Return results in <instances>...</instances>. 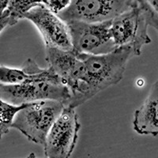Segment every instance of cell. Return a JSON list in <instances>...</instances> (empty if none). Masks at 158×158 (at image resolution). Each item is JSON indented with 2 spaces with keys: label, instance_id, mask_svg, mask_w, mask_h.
Instances as JSON below:
<instances>
[{
  "label": "cell",
  "instance_id": "cell-8",
  "mask_svg": "<svg viewBox=\"0 0 158 158\" xmlns=\"http://www.w3.org/2000/svg\"><path fill=\"white\" fill-rule=\"evenodd\" d=\"M37 28L43 37L45 48L72 50L71 37L67 22L44 5L34 7L23 16Z\"/></svg>",
  "mask_w": 158,
  "mask_h": 158
},
{
  "label": "cell",
  "instance_id": "cell-4",
  "mask_svg": "<svg viewBox=\"0 0 158 158\" xmlns=\"http://www.w3.org/2000/svg\"><path fill=\"white\" fill-rule=\"evenodd\" d=\"M138 0H72L70 6L59 14L65 22H104L130 10Z\"/></svg>",
  "mask_w": 158,
  "mask_h": 158
},
{
  "label": "cell",
  "instance_id": "cell-10",
  "mask_svg": "<svg viewBox=\"0 0 158 158\" xmlns=\"http://www.w3.org/2000/svg\"><path fill=\"white\" fill-rule=\"evenodd\" d=\"M36 81H61L50 67L43 69L32 59H28L21 68L0 65V84L19 85Z\"/></svg>",
  "mask_w": 158,
  "mask_h": 158
},
{
  "label": "cell",
  "instance_id": "cell-9",
  "mask_svg": "<svg viewBox=\"0 0 158 158\" xmlns=\"http://www.w3.org/2000/svg\"><path fill=\"white\" fill-rule=\"evenodd\" d=\"M46 61L70 93L77 88L82 77L83 69L78 53L73 50L46 48Z\"/></svg>",
  "mask_w": 158,
  "mask_h": 158
},
{
  "label": "cell",
  "instance_id": "cell-17",
  "mask_svg": "<svg viewBox=\"0 0 158 158\" xmlns=\"http://www.w3.org/2000/svg\"><path fill=\"white\" fill-rule=\"evenodd\" d=\"M142 1L146 2L151 9L158 15V0H142Z\"/></svg>",
  "mask_w": 158,
  "mask_h": 158
},
{
  "label": "cell",
  "instance_id": "cell-5",
  "mask_svg": "<svg viewBox=\"0 0 158 158\" xmlns=\"http://www.w3.org/2000/svg\"><path fill=\"white\" fill-rule=\"evenodd\" d=\"M111 22H67L72 50L76 53L87 55L106 54L115 50L117 48L111 35Z\"/></svg>",
  "mask_w": 158,
  "mask_h": 158
},
{
  "label": "cell",
  "instance_id": "cell-1",
  "mask_svg": "<svg viewBox=\"0 0 158 158\" xmlns=\"http://www.w3.org/2000/svg\"><path fill=\"white\" fill-rule=\"evenodd\" d=\"M82 61L81 82L70 93L67 106L76 108L96 94L118 84L123 79L127 64L135 53L130 48L119 47L106 54L87 55L78 53Z\"/></svg>",
  "mask_w": 158,
  "mask_h": 158
},
{
  "label": "cell",
  "instance_id": "cell-6",
  "mask_svg": "<svg viewBox=\"0 0 158 158\" xmlns=\"http://www.w3.org/2000/svg\"><path fill=\"white\" fill-rule=\"evenodd\" d=\"M0 97L15 105L52 100L65 107L70 99V93L61 81H36L19 85L0 84Z\"/></svg>",
  "mask_w": 158,
  "mask_h": 158
},
{
  "label": "cell",
  "instance_id": "cell-20",
  "mask_svg": "<svg viewBox=\"0 0 158 158\" xmlns=\"http://www.w3.org/2000/svg\"><path fill=\"white\" fill-rule=\"evenodd\" d=\"M1 138H2V135H0V139H1Z\"/></svg>",
  "mask_w": 158,
  "mask_h": 158
},
{
  "label": "cell",
  "instance_id": "cell-11",
  "mask_svg": "<svg viewBox=\"0 0 158 158\" xmlns=\"http://www.w3.org/2000/svg\"><path fill=\"white\" fill-rule=\"evenodd\" d=\"M133 129L138 135L158 136V80L143 104L135 111Z\"/></svg>",
  "mask_w": 158,
  "mask_h": 158
},
{
  "label": "cell",
  "instance_id": "cell-12",
  "mask_svg": "<svg viewBox=\"0 0 158 158\" xmlns=\"http://www.w3.org/2000/svg\"><path fill=\"white\" fill-rule=\"evenodd\" d=\"M27 104L15 105L0 97V135L2 136L9 132L17 114Z\"/></svg>",
  "mask_w": 158,
  "mask_h": 158
},
{
  "label": "cell",
  "instance_id": "cell-15",
  "mask_svg": "<svg viewBox=\"0 0 158 158\" xmlns=\"http://www.w3.org/2000/svg\"><path fill=\"white\" fill-rule=\"evenodd\" d=\"M142 2H143V1H142ZM144 6H145L146 18H147L149 25L151 26V27H153V29L158 32V15L156 14L153 10L151 9L146 2H144Z\"/></svg>",
  "mask_w": 158,
  "mask_h": 158
},
{
  "label": "cell",
  "instance_id": "cell-3",
  "mask_svg": "<svg viewBox=\"0 0 158 158\" xmlns=\"http://www.w3.org/2000/svg\"><path fill=\"white\" fill-rule=\"evenodd\" d=\"M144 2L138 0L135 7L111 20V35L115 47L130 48L135 56L142 54V48L151 43Z\"/></svg>",
  "mask_w": 158,
  "mask_h": 158
},
{
  "label": "cell",
  "instance_id": "cell-14",
  "mask_svg": "<svg viewBox=\"0 0 158 158\" xmlns=\"http://www.w3.org/2000/svg\"><path fill=\"white\" fill-rule=\"evenodd\" d=\"M72 0H48L46 6L56 15H59L70 6Z\"/></svg>",
  "mask_w": 158,
  "mask_h": 158
},
{
  "label": "cell",
  "instance_id": "cell-16",
  "mask_svg": "<svg viewBox=\"0 0 158 158\" xmlns=\"http://www.w3.org/2000/svg\"><path fill=\"white\" fill-rule=\"evenodd\" d=\"M18 22L13 19L12 17L6 10L2 12H0V32L8 26H13Z\"/></svg>",
  "mask_w": 158,
  "mask_h": 158
},
{
  "label": "cell",
  "instance_id": "cell-19",
  "mask_svg": "<svg viewBox=\"0 0 158 158\" xmlns=\"http://www.w3.org/2000/svg\"><path fill=\"white\" fill-rule=\"evenodd\" d=\"M26 158H38L34 153H31Z\"/></svg>",
  "mask_w": 158,
  "mask_h": 158
},
{
  "label": "cell",
  "instance_id": "cell-7",
  "mask_svg": "<svg viewBox=\"0 0 158 158\" xmlns=\"http://www.w3.org/2000/svg\"><path fill=\"white\" fill-rule=\"evenodd\" d=\"M81 124L75 108L65 107L45 139V158H70L78 139Z\"/></svg>",
  "mask_w": 158,
  "mask_h": 158
},
{
  "label": "cell",
  "instance_id": "cell-13",
  "mask_svg": "<svg viewBox=\"0 0 158 158\" xmlns=\"http://www.w3.org/2000/svg\"><path fill=\"white\" fill-rule=\"evenodd\" d=\"M47 2L48 0H10L6 10L18 22L29 10L38 6H46Z\"/></svg>",
  "mask_w": 158,
  "mask_h": 158
},
{
  "label": "cell",
  "instance_id": "cell-18",
  "mask_svg": "<svg viewBox=\"0 0 158 158\" xmlns=\"http://www.w3.org/2000/svg\"><path fill=\"white\" fill-rule=\"evenodd\" d=\"M9 2L10 0H0V12H2L6 9Z\"/></svg>",
  "mask_w": 158,
  "mask_h": 158
},
{
  "label": "cell",
  "instance_id": "cell-2",
  "mask_svg": "<svg viewBox=\"0 0 158 158\" xmlns=\"http://www.w3.org/2000/svg\"><path fill=\"white\" fill-rule=\"evenodd\" d=\"M64 108L61 102L52 100L28 104L17 114L12 128L19 131L31 142L44 146L49 131Z\"/></svg>",
  "mask_w": 158,
  "mask_h": 158
}]
</instances>
